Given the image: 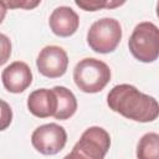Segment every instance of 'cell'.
Instances as JSON below:
<instances>
[{"label": "cell", "instance_id": "4", "mask_svg": "<svg viewBox=\"0 0 159 159\" xmlns=\"http://www.w3.org/2000/svg\"><path fill=\"white\" fill-rule=\"evenodd\" d=\"M122 39V26L118 20L103 17L94 21L88 32L87 42L89 47L98 53L113 52Z\"/></svg>", "mask_w": 159, "mask_h": 159}, {"label": "cell", "instance_id": "8", "mask_svg": "<svg viewBox=\"0 0 159 159\" xmlns=\"http://www.w3.org/2000/svg\"><path fill=\"white\" fill-rule=\"evenodd\" d=\"M48 25L55 35L60 37H68L77 31L80 17L70 6H60L50 15Z\"/></svg>", "mask_w": 159, "mask_h": 159}, {"label": "cell", "instance_id": "17", "mask_svg": "<svg viewBox=\"0 0 159 159\" xmlns=\"http://www.w3.org/2000/svg\"><path fill=\"white\" fill-rule=\"evenodd\" d=\"M6 11H7V7L5 5L4 1H0V24L4 21L5 16H6Z\"/></svg>", "mask_w": 159, "mask_h": 159}, {"label": "cell", "instance_id": "13", "mask_svg": "<svg viewBox=\"0 0 159 159\" xmlns=\"http://www.w3.org/2000/svg\"><path fill=\"white\" fill-rule=\"evenodd\" d=\"M12 120V111L9 103L0 99V132L5 130Z\"/></svg>", "mask_w": 159, "mask_h": 159}, {"label": "cell", "instance_id": "6", "mask_svg": "<svg viewBox=\"0 0 159 159\" xmlns=\"http://www.w3.org/2000/svg\"><path fill=\"white\" fill-rule=\"evenodd\" d=\"M39 72L48 78H57L66 73L68 66V57L66 51L60 46L43 47L36 60Z\"/></svg>", "mask_w": 159, "mask_h": 159}, {"label": "cell", "instance_id": "7", "mask_svg": "<svg viewBox=\"0 0 159 159\" xmlns=\"http://www.w3.org/2000/svg\"><path fill=\"white\" fill-rule=\"evenodd\" d=\"M4 87L11 93L24 92L32 82V72L27 63L15 61L10 63L1 75Z\"/></svg>", "mask_w": 159, "mask_h": 159}, {"label": "cell", "instance_id": "9", "mask_svg": "<svg viewBox=\"0 0 159 159\" xmlns=\"http://www.w3.org/2000/svg\"><path fill=\"white\" fill-rule=\"evenodd\" d=\"M27 108L31 114L37 118H47L55 114L57 108V98L52 89L40 88L29 94Z\"/></svg>", "mask_w": 159, "mask_h": 159}, {"label": "cell", "instance_id": "1", "mask_svg": "<svg viewBox=\"0 0 159 159\" xmlns=\"http://www.w3.org/2000/svg\"><path fill=\"white\" fill-rule=\"evenodd\" d=\"M107 104L113 112L140 123L153 122L159 114L157 99L128 83L114 86L107 96Z\"/></svg>", "mask_w": 159, "mask_h": 159}, {"label": "cell", "instance_id": "11", "mask_svg": "<svg viewBox=\"0 0 159 159\" xmlns=\"http://www.w3.org/2000/svg\"><path fill=\"white\" fill-rule=\"evenodd\" d=\"M138 159H159V135L158 133H145L137 145Z\"/></svg>", "mask_w": 159, "mask_h": 159}, {"label": "cell", "instance_id": "16", "mask_svg": "<svg viewBox=\"0 0 159 159\" xmlns=\"http://www.w3.org/2000/svg\"><path fill=\"white\" fill-rule=\"evenodd\" d=\"M63 159H89V158H87L84 154H82V153H81V152H78L77 149L72 148L71 153H70V154H67Z\"/></svg>", "mask_w": 159, "mask_h": 159}, {"label": "cell", "instance_id": "10", "mask_svg": "<svg viewBox=\"0 0 159 159\" xmlns=\"http://www.w3.org/2000/svg\"><path fill=\"white\" fill-rule=\"evenodd\" d=\"M52 91L57 98V108L53 117L60 120L68 119L77 111V99L75 94L63 86H55Z\"/></svg>", "mask_w": 159, "mask_h": 159}, {"label": "cell", "instance_id": "12", "mask_svg": "<svg viewBox=\"0 0 159 159\" xmlns=\"http://www.w3.org/2000/svg\"><path fill=\"white\" fill-rule=\"evenodd\" d=\"M75 4L82 7L86 11H97L102 7H117L124 4V1H78L76 0Z\"/></svg>", "mask_w": 159, "mask_h": 159}, {"label": "cell", "instance_id": "5", "mask_svg": "<svg viewBox=\"0 0 159 159\" xmlns=\"http://www.w3.org/2000/svg\"><path fill=\"white\" fill-rule=\"evenodd\" d=\"M67 142V133L63 127L48 123L37 127L31 135L32 147L41 154L55 155L60 153Z\"/></svg>", "mask_w": 159, "mask_h": 159}, {"label": "cell", "instance_id": "14", "mask_svg": "<svg viewBox=\"0 0 159 159\" xmlns=\"http://www.w3.org/2000/svg\"><path fill=\"white\" fill-rule=\"evenodd\" d=\"M11 56V41L10 39L0 32V66L6 63Z\"/></svg>", "mask_w": 159, "mask_h": 159}, {"label": "cell", "instance_id": "2", "mask_svg": "<svg viewBox=\"0 0 159 159\" xmlns=\"http://www.w3.org/2000/svg\"><path fill=\"white\" fill-rule=\"evenodd\" d=\"M73 80L82 92L97 93L111 81V70L103 61L87 57L76 65L73 70Z\"/></svg>", "mask_w": 159, "mask_h": 159}, {"label": "cell", "instance_id": "15", "mask_svg": "<svg viewBox=\"0 0 159 159\" xmlns=\"http://www.w3.org/2000/svg\"><path fill=\"white\" fill-rule=\"evenodd\" d=\"M39 4H40V1H5L6 7H12V9L22 7V9H27V10L36 7Z\"/></svg>", "mask_w": 159, "mask_h": 159}, {"label": "cell", "instance_id": "3", "mask_svg": "<svg viewBox=\"0 0 159 159\" xmlns=\"http://www.w3.org/2000/svg\"><path fill=\"white\" fill-rule=\"evenodd\" d=\"M130 53L140 62H154L159 55V30L150 21L139 22L128 41Z\"/></svg>", "mask_w": 159, "mask_h": 159}]
</instances>
